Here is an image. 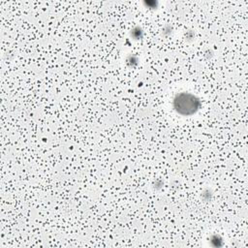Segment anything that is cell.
<instances>
[{
  "label": "cell",
  "mask_w": 248,
  "mask_h": 248,
  "mask_svg": "<svg viewBox=\"0 0 248 248\" xmlns=\"http://www.w3.org/2000/svg\"><path fill=\"white\" fill-rule=\"evenodd\" d=\"M173 106L178 113L183 115H190L198 110L200 102L194 95L189 93H181L175 97Z\"/></svg>",
  "instance_id": "6da1fadb"
}]
</instances>
